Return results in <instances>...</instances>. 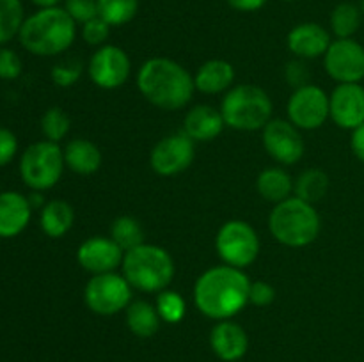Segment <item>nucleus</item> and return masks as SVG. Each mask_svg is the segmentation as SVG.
I'll return each instance as SVG.
<instances>
[{
	"mask_svg": "<svg viewBox=\"0 0 364 362\" xmlns=\"http://www.w3.org/2000/svg\"><path fill=\"white\" fill-rule=\"evenodd\" d=\"M288 121L299 130H318L329 117V94L320 85L294 89L287 105Z\"/></svg>",
	"mask_w": 364,
	"mask_h": 362,
	"instance_id": "obj_10",
	"label": "nucleus"
},
{
	"mask_svg": "<svg viewBox=\"0 0 364 362\" xmlns=\"http://www.w3.org/2000/svg\"><path fill=\"white\" fill-rule=\"evenodd\" d=\"M259 236L255 227L245 220H228L220 226L215 236V251L224 265L247 268L258 259Z\"/></svg>",
	"mask_w": 364,
	"mask_h": 362,
	"instance_id": "obj_8",
	"label": "nucleus"
},
{
	"mask_svg": "<svg viewBox=\"0 0 364 362\" xmlns=\"http://www.w3.org/2000/svg\"><path fill=\"white\" fill-rule=\"evenodd\" d=\"M64 9L77 25H84L85 21L100 16L98 0H64Z\"/></svg>",
	"mask_w": 364,
	"mask_h": 362,
	"instance_id": "obj_35",
	"label": "nucleus"
},
{
	"mask_svg": "<svg viewBox=\"0 0 364 362\" xmlns=\"http://www.w3.org/2000/svg\"><path fill=\"white\" fill-rule=\"evenodd\" d=\"M155 307L160 319L164 323H169V325H176L187 314V302H185V298L178 291L169 290V287L156 293Z\"/></svg>",
	"mask_w": 364,
	"mask_h": 362,
	"instance_id": "obj_31",
	"label": "nucleus"
},
{
	"mask_svg": "<svg viewBox=\"0 0 364 362\" xmlns=\"http://www.w3.org/2000/svg\"><path fill=\"white\" fill-rule=\"evenodd\" d=\"M247 273L230 265L212 266L198 277L194 284V304L206 318L223 322L231 319L249 304Z\"/></svg>",
	"mask_w": 364,
	"mask_h": 362,
	"instance_id": "obj_1",
	"label": "nucleus"
},
{
	"mask_svg": "<svg viewBox=\"0 0 364 362\" xmlns=\"http://www.w3.org/2000/svg\"><path fill=\"white\" fill-rule=\"evenodd\" d=\"M220 114L228 128L258 131L272 119L274 105L265 89L252 84L233 85L220 102Z\"/></svg>",
	"mask_w": 364,
	"mask_h": 362,
	"instance_id": "obj_6",
	"label": "nucleus"
},
{
	"mask_svg": "<svg viewBox=\"0 0 364 362\" xmlns=\"http://www.w3.org/2000/svg\"><path fill=\"white\" fill-rule=\"evenodd\" d=\"M110 28L112 27H110L103 18L96 16L82 25V38H84V41L87 43V45L100 48V46L105 45L107 39H109Z\"/></svg>",
	"mask_w": 364,
	"mask_h": 362,
	"instance_id": "obj_34",
	"label": "nucleus"
},
{
	"mask_svg": "<svg viewBox=\"0 0 364 362\" xmlns=\"http://www.w3.org/2000/svg\"><path fill=\"white\" fill-rule=\"evenodd\" d=\"M34 6H38L39 9H48V7H57L60 4V0H31Z\"/></svg>",
	"mask_w": 364,
	"mask_h": 362,
	"instance_id": "obj_43",
	"label": "nucleus"
},
{
	"mask_svg": "<svg viewBox=\"0 0 364 362\" xmlns=\"http://www.w3.org/2000/svg\"><path fill=\"white\" fill-rule=\"evenodd\" d=\"M32 206L20 192H0V238H14L27 229Z\"/></svg>",
	"mask_w": 364,
	"mask_h": 362,
	"instance_id": "obj_19",
	"label": "nucleus"
},
{
	"mask_svg": "<svg viewBox=\"0 0 364 362\" xmlns=\"http://www.w3.org/2000/svg\"><path fill=\"white\" fill-rule=\"evenodd\" d=\"M124 252L110 236H89L77 248V263L91 275L117 272Z\"/></svg>",
	"mask_w": 364,
	"mask_h": 362,
	"instance_id": "obj_15",
	"label": "nucleus"
},
{
	"mask_svg": "<svg viewBox=\"0 0 364 362\" xmlns=\"http://www.w3.org/2000/svg\"><path fill=\"white\" fill-rule=\"evenodd\" d=\"M267 155L279 165H294L304 156L306 144L301 130L288 119H270L262 130Z\"/></svg>",
	"mask_w": 364,
	"mask_h": 362,
	"instance_id": "obj_14",
	"label": "nucleus"
},
{
	"mask_svg": "<svg viewBox=\"0 0 364 362\" xmlns=\"http://www.w3.org/2000/svg\"><path fill=\"white\" fill-rule=\"evenodd\" d=\"M25 21L21 0H0V46L16 38Z\"/></svg>",
	"mask_w": 364,
	"mask_h": 362,
	"instance_id": "obj_29",
	"label": "nucleus"
},
{
	"mask_svg": "<svg viewBox=\"0 0 364 362\" xmlns=\"http://www.w3.org/2000/svg\"><path fill=\"white\" fill-rule=\"evenodd\" d=\"M329 117L343 130H355L364 123V87L338 84L329 94Z\"/></svg>",
	"mask_w": 364,
	"mask_h": 362,
	"instance_id": "obj_16",
	"label": "nucleus"
},
{
	"mask_svg": "<svg viewBox=\"0 0 364 362\" xmlns=\"http://www.w3.org/2000/svg\"><path fill=\"white\" fill-rule=\"evenodd\" d=\"M323 67L338 84H361L364 80V46L354 38L334 39L323 55Z\"/></svg>",
	"mask_w": 364,
	"mask_h": 362,
	"instance_id": "obj_13",
	"label": "nucleus"
},
{
	"mask_svg": "<svg viewBox=\"0 0 364 362\" xmlns=\"http://www.w3.org/2000/svg\"><path fill=\"white\" fill-rule=\"evenodd\" d=\"M276 298V290L272 284L265 283V280H255L249 287V304L256 305V307H267Z\"/></svg>",
	"mask_w": 364,
	"mask_h": 362,
	"instance_id": "obj_38",
	"label": "nucleus"
},
{
	"mask_svg": "<svg viewBox=\"0 0 364 362\" xmlns=\"http://www.w3.org/2000/svg\"><path fill=\"white\" fill-rule=\"evenodd\" d=\"M233 64L223 59H212L203 62L194 75L196 91L203 94H226L235 84Z\"/></svg>",
	"mask_w": 364,
	"mask_h": 362,
	"instance_id": "obj_21",
	"label": "nucleus"
},
{
	"mask_svg": "<svg viewBox=\"0 0 364 362\" xmlns=\"http://www.w3.org/2000/svg\"><path fill=\"white\" fill-rule=\"evenodd\" d=\"M174 259L160 245L142 243L124 252L121 273L134 290L142 293H160L167 290L174 277Z\"/></svg>",
	"mask_w": 364,
	"mask_h": 362,
	"instance_id": "obj_5",
	"label": "nucleus"
},
{
	"mask_svg": "<svg viewBox=\"0 0 364 362\" xmlns=\"http://www.w3.org/2000/svg\"><path fill=\"white\" fill-rule=\"evenodd\" d=\"M137 89L160 110H180L194 98V77L180 62L167 57H151L137 71Z\"/></svg>",
	"mask_w": 364,
	"mask_h": 362,
	"instance_id": "obj_2",
	"label": "nucleus"
},
{
	"mask_svg": "<svg viewBox=\"0 0 364 362\" xmlns=\"http://www.w3.org/2000/svg\"><path fill=\"white\" fill-rule=\"evenodd\" d=\"M27 199H28V202H31L32 209L43 208V206L46 204V202H45V199H43V195H41V192H36V190H32V194H31V195H27Z\"/></svg>",
	"mask_w": 364,
	"mask_h": 362,
	"instance_id": "obj_42",
	"label": "nucleus"
},
{
	"mask_svg": "<svg viewBox=\"0 0 364 362\" xmlns=\"http://www.w3.org/2000/svg\"><path fill=\"white\" fill-rule=\"evenodd\" d=\"M109 236L119 245L123 252H128L132 251V248L144 243V229H142L141 222H139L135 216L130 215L117 216V219L110 224Z\"/></svg>",
	"mask_w": 364,
	"mask_h": 362,
	"instance_id": "obj_28",
	"label": "nucleus"
},
{
	"mask_svg": "<svg viewBox=\"0 0 364 362\" xmlns=\"http://www.w3.org/2000/svg\"><path fill=\"white\" fill-rule=\"evenodd\" d=\"M270 234L277 243L290 248H302L311 245L322 231V219L311 202L288 197L274 204L269 215Z\"/></svg>",
	"mask_w": 364,
	"mask_h": 362,
	"instance_id": "obj_4",
	"label": "nucleus"
},
{
	"mask_svg": "<svg viewBox=\"0 0 364 362\" xmlns=\"http://www.w3.org/2000/svg\"><path fill=\"white\" fill-rule=\"evenodd\" d=\"M284 2H291V0H284Z\"/></svg>",
	"mask_w": 364,
	"mask_h": 362,
	"instance_id": "obj_45",
	"label": "nucleus"
},
{
	"mask_svg": "<svg viewBox=\"0 0 364 362\" xmlns=\"http://www.w3.org/2000/svg\"><path fill=\"white\" fill-rule=\"evenodd\" d=\"M64 169L63 148L55 142H34L21 153L20 176L31 190L45 192L53 188L63 177Z\"/></svg>",
	"mask_w": 364,
	"mask_h": 362,
	"instance_id": "obj_7",
	"label": "nucleus"
},
{
	"mask_svg": "<svg viewBox=\"0 0 364 362\" xmlns=\"http://www.w3.org/2000/svg\"><path fill=\"white\" fill-rule=\"evenodd\" d=\"M295 188V181L283 167H267L256 177V190L265 201L283 202L291 197Z\"/></svg>",
	"mask_w": 364,
	"mask_h": 362,
	"instance_id": "obj_23",
	"label": "nucleus"
},
{
	"mask_svg": "<svg viewBox=\"0 0 364 362\" xmlns=\"http://www.w3.org/2000/svg\"><path fill=\"white\" fill-rule=\"evenodd\" d=\"M350 149L354 153L355 158L359 162L364 163V123L361 126H358L355 130H352L350 135Z\"/></svg>",
	"mask_w": 364,
	"mask_h": 362,
	"instance_id": "obj_41",
	"label": "nucleus"
},
{
	"mask_svg": "<svg viewBox=\"0 0 364 362\" xmlns=\"http://www.w3.org/2000/svg\"><path fill=\"white\" fill-rule=\"evenodd\" d=\"M359 9H361V13L364 16V0H359Z\"/></svg>",
	"mask_w": 364,
	"mask_h": 362,
	"instance_id": "obj_44",
	"label": "nucleus"
},
{
	"mask_svg": "<svg viewBox=\"0 0 364 362\" xmlns=\"http://www.w3.org/2000/svg\"><path fill=\"white\" fill-rule=\"evenodd\" d=\"M84 75V64L78 59H68L55 64L50 71V78L57 87H73Z\"/></svg>",
	"mask_w": 364,
	"mask_h": 362,
	"instance_id": "obj_33",
	"label": "nucleus"
},
{
	"mask_svg": "<svg viewBox=\"0 0 364 362\" xmlns=\"http://www.w3.org/2000/svg\"><path fill=\"white\" fill-rule=\"evenodd\" d=\"M124 311H127V316H124L127 327L134 336L148 339L159 332L162 319L156 312L155 304L148 300H134Z\"/></svg>",
	"mask_w": 364,
	"mask_h": 362,
	"instance_id": "obj_25",
	"label": "nucleus"
},
{
	"mask_svg": "<svg viewBox=\"0 0 364 362\" xmlns=\"http://www.w3.org/2000/svg\"><path fill=\"white\" fill-rule=\"evenodd\" d=\"M132 73V60L121 46L103 45L87 62V75L92 84L105 91L119 89Z\"/></svg>",
	"mask_w": 364,
	"mask_h": 362,
	"instance_id": "obj_12",
	"label": "nucleus"
},
{
	"mask_svg": "<svg viewBox=\"0 0 364 362\" xmlns=\"http://www.w3.org/2000/svg\"><path fill=\"white\" fill-rule=\"evenodd\" d=\"M75 224V212L70 202L53 199L41 208L39 226L48 238H63Z\"/></svg>",
	"mask_w": 364,
	"mask_h": 362,
	"instance_id": "obj_24",
	"label": "nucleus"
},
{
	"mask_svg": "<svg viewBox=\"0 0 364 362\" xmlns=\"http://www.w3.org/2000/svg\"><path fill=\"white\" fill-rule=\"evenodd\" d=\"M132 290L123 273L92 275L84 287V302L95 314L112 316L124 311L132 302Z\"/></svg>",
	"mask_w": 364,
	"mask_h": 362,
	"instance_id": "obj_9",
	"label": "nucleus"
},
{
	"mask_svg": "<svg viewBox=\"0 0 364 362\" xmlns=\"http://www.w3.org/2000/svg\"><path fill=\"white\" fill-rule=\"evenodd\" d=\"M23 71V62L14 50L0 46V78L2 80H16Z\"/></svg>",
	"mask_w": 364,
	"mask_h": 362,
	"instance_id": "obj_36",
	"label": "nucleus"
},
{
	"mask_svg": "<svg viewBox=\"0 0 364 362\" xmlns=\"http://www.w3.org/2000/svg\"><path fill=\"white\" fill-rule=\"evenodd\" d=\"M331 43H333V39H331L329 31H326V27L315 23V21H306V23L295 25L288 32L287 38L288 50L297 59L304 60L318 59V57L326 55Z\"/></svg>",
	"mask_w": 364,
	"mask_h": 362,
	"instance_id": "obj_17",
	"label": "nucleus"
},
{
	"mask_svg": "<svg viewBox=\"0 0 364 362\" xmlns=\"http://www.w3.org/2000/svg\"><path fill=\"white\" fill-rule=\"evenodd\" d=\"M226 128L219 109L212 105H196L187 112L183 121V131L194 142L215 141Z\"/></svg>",
	"mask_w": 364,
	"mask_h": 362,
	"instance_id": "obj_20",
	"label": "nucleus"
},
{
	"mask_svg": "<svg viewBox=\"0 0 364 362\" xmlns=\"http://www.w3.org/2000/svg\"><path fill=\"white\" fill-rule=\"evenodd\" d=\"M70 130L71 119L60 106H50L41 116V131L45 135V141L59 144L68 137Z\"/></svg>",
	"mask_w": 364,
	"mask_h": 362,
	"instance_id": "obj_32",
	"label": "nucleus"
},
{
	"mask_svg": "<svg viewBox=\"0 0 364 362\" xmlns=\"http://www.w3.org/2000/svg\"><path fill=\"white\" fill-rule=\"evenodd\" d=\"M331 31L336 39L354 38L355 32L361 28L363 13L359 6L352 2H341L331 13Z\"/></svg>",
	"mask_w": 364,
	"mask_h": 362,
	"instance_id": "obj_27",
	"label": "nucleus"
},
{
	"mask_svg": "<svg viewBox=\"0 0 364 362\" xmlns=\"http://www.w3.org/2000/svg\"><path fill=\"white\" fill-rule=\"evenodd\" d=\"M139 11V0H98L100 18L110 27L130 23Z\"/></svg>",
	"mask_w": 364,
	"mask_h": 362,
	"instance_id": "obj_30",
	"label": "nucleus"
},
{
	"mask_svg": "<svg viewBox=\"0 0 364 362\" xmlns=\"http://www.w3.org/2000/svg\"><path fill=\"white\" fill-rule=\"evenodd\" d=\"M327 190H329V176L322 169H316V167L306 169L295 180V197L311 202V204L322 201L327 195Z\"/></svg>",
	"mask_w": 364,
	"mask_h": 362,
	"instance_id": "obj_26",
	"label": "nucleus"
},
{
	"mask_svg": "<svg viewBox=\"0 0 364 362\" xmlns=\"http://www.w3.org/2000/svg\"><path fill=\"white\" fill-rule=\"evenodd\" d=\"M196 158V142L181 131L166 135L153 146L149 165L159 176H176L192 165Z\"/></svg>",
	"mask_w": 364,
	"mask_h": 362,
	"instance_id": "obj_11",
	"label": "nucleus"
},
{
	"mask_svg": "<svg viewBox=\"0 0 364 362\" xmlns=\"http://www.w3.org/2000/svg\"><path fill=\"white\" fill-rule=\"evenodd\" d=\"M21 46L38 57H53L70 50L77 38V23L64 7L39 9L25 18L18 34Z\"/></svg>",
	"mask_w": 364,
	"mask_h": 362,
	"instance_id": "obj_3",
	"label": "nucleus"
},
{
	"mask_svg": "<svg viewBox=\"0 0 364 362\" xmlns=\"http://www.w3.org/2000/svg\"><path fill=\"white\" fill-rule=\"evenodd\" d=\"M18 153V138L7 128L0 126V167H6L13 162Z\"/></svg>",
	"mask_w": 364,
	"mask_h": 362,
	"instance_id": "obj_39",
	"label": "nucleus"
},
{
	"mask_svg": "<svg viewBox=\"0 0 364 362\" xmlns=\"http://www.w3.org/2000/svg\"><path fill=\"white\" fill-rule=\"evenodd\" d=\"M269 0H226L228 6L240 13H255V11L262 9Z\"/></svg>",
	"mask_w": 364,
	"mask_h": 362,
	"instance_id": "obj_40",
	"label": "nucleus"
},
{
	"mask_svg": "<svg viewBox=\"0 0 364 362\" xmlns=\"http://www.w3.org/2000/svg\"><path fill=\"white\" fill-rule=\"evenodd\" d=\"M64 163L78 176H91L102 167V151L89 138L77 137L63 148Z\"/></svg>",
	"mask_w": 364,
	"mask_h": 362,
	"instance_id": "obj_22",
	"label": "nucleus"
},
{
	"mask_svg": "<svg viewBox=\"0 0 364 362\" xmlns=\"http://www.w3.org/2000/svg\"><path fill=\"white\" fill-rule=\"evenodd\" d=\"M210 346L220 361L237 362L247 353V332L233 319L217 322V325L210 332Z\"/></svg>",
	"mask_w": 364,
	"mask_h": 362,
	"instance_id": "obj_18",
	"label": "nucleus"
},
{
	"mask_svg": "<svg viewBox=\"0 0 364 362\" xmlns=\"http://www.w3.org/2000/svg\"><path fill=\"white\" fill-rule=\"evenodd\" d=\"M311 77L313 75L304 59L290 60V62L287 64V67H284V78H287V82L294 89L304 87V85L311 84Z\"/></svg>",
	"mask_w": 364,
	"mask_h": 362,
	"instance_id": "obj_37",
	"label": "nucleus"
}]
</instances>
